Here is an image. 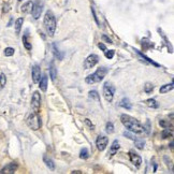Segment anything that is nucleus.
Listing matches in <instances>:
<instances>
[{
    "mask_svg": "<svg viewBox=\"0 0 174 174\" xmlns=\"http://www.w3.org/2000/svg\"><path fill=\"white\" fill-rule=\"evenodd\" d=\"M41 77V69L39 66H33L32 68V80L35 83H38Z\"/></svg>",
    "mask_w": 174,
    "mask_h": 174,
    "instance_id": "obj_12",
    "label": "nucleus"
},
{
    "mask_svg": "<svg viewBox=\"0 0 174 174\" xmlns=\"http://www.w3.org/2000/svg\"><path fill=\"white\" fill-rule=\"evenodd\" d=\"M98 61H99V57L95 54H91L86 58L85 62H84V67H85V69H90V68L95 67L98 64Z\"/></svg>",
    "mask_w": 174,
    "mask_h": 174,
    "instance_id": "obj_9",
    "label": "nucleus"
},
{
    "mask_svg": "<svg viewBox=\"0 0 174 174\" xmlns=\"http://www.w3.org/2000/svg\"><path fill=\"white\" fill-rule=\"evenodd\" d=\"M39 86H40V89L42 91H46L47 89V76L45 75H42L40 77V80H39Z\"/></svg>",
    "mask_w": 174,
    "mask_h": 174,
    "instance_id": "obj_13",
    "label": "nucleus"
},
{
    "mask_svg": "<svg viewBox=\"0 0 174 174\" xmlns=\"http://www.w3.org/2000/svg\"><path fill=\"white\" fill-rule=\"evenodd\" d=\"M18 1H22V0H18Z\"/></svg>",
    "mask_w": 174,
    "mask_h": 174,
    "instance_id": "obj_39",
    "label": "nucleus"
},
{
    "mask_svg": "<svg viewBox=\"0 0 174 174\" xmlns=\"http://www.w3.org/2000/svg\"><path fill=\"white\" fill-rule=\"evenodd\" d=\"M153 90H154V85H153V84L146 83V84L144 85V91H145L146 94H151Z\"/></svg>",
    "mask_w": 174,
    "mask_h": 174,
    "instance_id": "obj_27",
    "label": "nucleus"
},
{
    "mask_svg": "<svg viewBox=\"0 0 174 174\" xmlns=\"http://www.w3.org/2000/svg\"><path fill=\"white\" fill-rule=\"evenodd\" d=\"M44 27L50 37H53L56 31V18L51 11H47L44 16Z\"/></svg>",
    "mask_w": 174,
    "mask_h": 174,
    "instance_id": "obj_2",
    "label": "nucleus"
},
{
    "mask_svg": "<svg viewBox=\"0 0 174 174\" xmlns=\"http://www.w3.org/2000/svg\"><path fill=\"white\" fill-rule=\"evenodd\" d=\"M120 120H122L123 125H124L129 131L133 132V133L141 134L145 131L144 126H142L141 124H140L139 120L135 119V118H133V117H131L130 115L123 114L122 116H120Z\"/></svg>",
    "mask_w": 174,
    "mask_h": 174,
    "instance_id": "obj_1",
    "label": "nucleus"
},
{
    "mask_svg": "<svg viewBox=\"0 0 174 174\" xmlns=\"http://www.w3.org/2000/svg\"><path fill=\"white\" fill-rule=\"evenodd\" d=\"M134 51H137V53H138V54H139V55H140V56H141L142 58H144V59H145V60H146V61H148V62H149V64H152V65H154V66L158 67V64H156V62H155V61H153V60H152V59H149V58H148V57H146V56H145V55H144V54H142V53H141V52H139V51H138V50H134Z\"/></svg>",
    "mask_w": 174,
    "mask_h": 174,
    "instance_id": "obj_26",
    "label": "nucleus"
},
{
    "mask_svg": "<svg viewBox=\"0 0 174 174\" xmlns=\"http://www.w3.org/2000/svg\"><path fill=\"white\" fill-rule=\"evenodd\" d=\"M114 93H115V87L110 84L109 82L103 85V96H104L105 100L111 102L113 100V97H114Z\"/></svg>",
    "mask_w": 174,
    "mask_h": 174,
    "instance_id": "obj_5",
    "label": "nucleus"
},
{
    "mask_svg": "<svg viewBox=\"0 0 174 174\" xmlns=\"http://www.w3.org/2000/svg\"><path fill=\"white\" fill-rule=\"evenodd\" d=\"M108 143H109L108 137H105V135H103V134H100L96 140L97 148H98L100 152L104 151V149L106 148V146H108Z\"/></svg>",
    "mask_w": 174,
    "mask_h": 174,
    "instance_id": "obj_7",
    "label": "nucleus"
},
{
    "mask_svg": "<svg viewBox=\"0 0 174 174\" xmlns=\"http://www.w3.org/2000/svg\"><path fill=\"white\" fill-rule=\"evenodd\" d=\"M129 157H130V160H131V162L133 163L135 167H140V166H141L142 158L138 154L133 153V152H130V153H129Z\"/></svg>",
    "mask_w": 174,
    "mask_h": 174,
    "instance_id": "obj_11",
    "label": "nucleus"
},
{
    "mask_svg": "<svg viewBox=\"0 0 174 174\" xmlns=\"http://www.w3.org/2000/svg\"><path fill=\"white\" fill-rule=\"evenodd\" d=\"M146 104L149 108H153V109L158 108V103H157V101L155 99H148V100H146Z\"/></svg>",
    "mask_w": 174,
    "mask_h": 174,
    "instance_id": "obj_25",
    "label": "nucleus"
},
{
    "mask_svg": "<svg viewBox=\"0 0 174 174\" xmlns=\"http://www.w3.org/2000/svg\"><path fill=\"white\" fill-rule=\"evenodd\" d=\"M6 83H7L6 75H4L3 73H1V74H0V85H1V87H4Z\"/></svg>",
    "mask_w": 174,
    "mask_h": 174,
    "instance_id": "obj_34",
    "label": "nucleus"
},
{
    "mask_svg": "<svg viewBox=\"0 0 174 174\" xmlns=\"http://www.w3.org/2000/svg\"><path fill=\"white\" fill-rule=\"evenodd\" d=\"M102 39H103L104 41H106V42H109V43H113L112 40H111V39H109L108 37H106V36H102Z\"/></svg>",
    "mask_w": 174,
    "mask_h": 174,
    "instance_id": "obj_38",
    "label": "nucleus"
},
{
    "mask_svg": "<svg viewBox=\"0 0 174 174\" xmlns=\"http://www.w3.org/2000/svg\"><path fill=\"white\" fill-rule=\"evenodd\" d=\"M159 124H160L161 127H163V128H168L169 127V124L167 122H164V120H160V122H159Z\"/></svg>",
    "mask_w": 174,
    "mask_h": 174,
    "instance_id": "obj_36",
    "label": "nucleus"
},
{
    "mask_svg": "<svg viewBox=\"0 0 174 174\" xmlns=\"http://www.w3.org/2000/svg\"><path fill=\"white\" fill-rule=\"evenodd\" d=\"M17 163L16 162H11L9 164H7L6 167H4L3 169H2L1 171H0V173H3V174H13L15 173V171L17 170Z\"/></svg>",
    "mask_w": 174,
    "mask_h": 174,
    "instance_id": "obj_10",
    "label": "nucleus"
},
{
    "mask_svg": "<svg viewBox=\"0 0 174 174\" xmlns=\"http://www.w3.org/2000/svg\"><path fill=\"white\" fill-rule=\"evenodd\" d=\"M42 10H43V2L42 0H37V2H36L35 4H33L32 7V16L35 19H38L40 17L41 13H42Z\"/></svg>",
    "mask_w": 174,
    "mask_h": 174,
    "instance_id": "obj_8",
    "label": "nucleus"
},
{
    "mask_svg": "<svg viewBox=\"0 0 174 174\" xmlns=\"http://www.w3.org/2000/svg\"><path fill=\"white\" fill-rule=\"evenodd\" d=\"M133 141L135 143V147H137V148H139V149H143L144 148L145 141L143 139H137V138H135Z\"/></svg>",
    "mask_w": 174,
    "mask_h": 174,
    "instance_id": "obj_21",
    "label": "nucleus"
},
{
    "mask_svg": "<svg viewBox=\"0 0 174 174\" xmlns=\"http://www.w3.org/2000/svg\"><path fill=\"white\" fill-rule=\"evenodd\" d=\"M31 108L35 113H39L41 108V96L38 91H35L31 98Z\"/></svg>",
    "mask_w": 174,
    "mask_h": 174,
    "instance_id": "obj_6",
    "label": "nucleus"
},
{
    "mask_svg": "<svg viewBox=\"0 0 174 174\" xmlns=\"http://www.w3.org/2000/svg\"><path fill=\"white\" fill-rule=\"evenodd\" d=\"M170 137H172V131L169 130V127H168L162 131V139H168V138H170Z\"/></svg>",
    "mask_w": 174,
    "mask_h": 174,
    "instance_id": "obj_28",
    "label": "nucleus"
},
{
    "mask_svg": "<svg viewBox=\"0 0 174 174\" xmlns=\"http://www.w3.org/2000/svg\"><path fill=\"white\" fill-rule=\"evenodd\" d=\"M23 23H24V19L23 18H18V19H16V22H15V32H16V35H18L19 32H21V29H22V25H23Z\"/></svg>",
    "mask_w": 174,
    "mask_h": 174,
    "instance_id": "obj_20",
    "label": "nucleus"
},
{
    "mask_svg": "<svg viewBox=\"0 0 174 174\" xmlns=\"http://www.w3.org/2000/svg\"><path fill=\"white\" fill-rule=\"evenodd\" d=\"M173 89V83H170V84H166V85H162L160 87V94H166V93H169L170 90H172Z\"/></svg>",
    "mask_w": 174,
    "mask_h": 174,
    "instance_id": "obj_19",
    "label": "nucleus"
},
{
    "mask_svg": "<svg viewBox=\"0 0 174 174\" xmlns=\"http://www.w3.org/2000/svg\"><path fill=\"white\" fill-rule=\"evenodd\" d=\"M80 157H81L82 159H87L89 157V154H88V149L87 148H83L81 151V154H80Z\"/></svg>",
    "mask_w": 174,
    "mask_h": 174,
    "instance_id": "obj_30",
    "label": "nucleus"
},
{
    "mask_svg": "<svg viewBox=\"0 0 174 174\" xmlns=\"http://www.w3.org/2000/svg\"><path fill=\"white\" fill-rule=\"evenodd\" d=\"M32 7H33V2L32 1H27L26 3L23 4V7H22V12L25 13V14L30 13V12L32 11Z\"/></svg>",
    "mask_w": 174,
    "mask_h": 174,
    "instance_id": "obj_14",
    "label": "nucleus"
},
{
    "mask_svg": "<svg viewBox=\"0 0 174 174\" xmlns=\"http://www.w3.org/2000/svg\"><path fill=\"white\" fill-rule=\"evenodd\" d=\"M119 149V142L117 140H115L114 142L111 145V148H110V155L111 156H114V155L117 153V151Z\"/></svg>",
    "mask_w": 174,
    "mask_h": 174,
    "instance_id": "obj_15",
    "label": "nucleus"
},
{
    "mask_svg": "<svg viewBox=\"0 0 174 174\" xmlns=\"http://www.w3.org/2000/svg\"><path fill=\"white\" fill-rule=\"evenodd\" d=\"M98 46L100 47L101 50L103 51V52H105V51H106V47H105V45L103 44V43H99V44H98Z\"/></svg>",
    "mask_w": 174,
    "mask_h": 174,
    "instance_id": "obj_37",
    "label": "nucleus"
},
{
    "mask_svg": "<svg viewBox=\"0 0 174 174\" xmlns=\"http://www.w3.org/2000/svg\"><path fill=\"white\" fill-rule=\"evenodd\" d=\"M104 53H105V57L108 58V59H112L113 56H114V54H115V52L113 50H110V51L106 50Z\"/></svg>",
    "mask_w": 174,
    "mask_h": 174,
    "instance_id": "obj_32",
    "label": "nucleus"
},
{
    "mask_svg": "<svg viewBox=\"0 0 174 174\" xmlns=\"http://www.w3.org/2000/svg\"><path fill=\"white\" fill-rule=\"evenodd\" d=\"M89 97H90L91 99H95V100H97V101H100V97H99L98 93H97L96 90L89 91Z\"/></svg>",
    "mask_w": 174,
    "mask_h": 174,
    "instance_id": "obj_29",
    "label": "nucleus"
},
{
    "mask_svg": "<svg viewBox=\"0 0 174 174\" xmlns=\"http://www.w3.org/2000/svg\"><path fill=\"white\" fill-rule=\"evenodd\" d=\"M50 74H51V79H52V81H55V80H56V76H57V70H56V68L54 67V64H51Z\"/></svg>",
    "mask_w": 174,
    "mask_h": 174,
    "instance_id": "obj_22",
    "label": "nucleus"
},
{
    "mask_svg": "<svg viewBox=\"0 0 174 174\" xmlns=\"http://www.w3.org/2000/svg\"><path fill=\"white\" fill-rule=\"evenodd\" d=\"M109 72V70L106 69L105 67H100L98 70L95 72V73L90 74V75H88L86 77V83L88 84H95V83H99V82H101L103 79H104V76L106 75V73Z\"/></svg>",
    "mask_w": 174,
    "mask_h": 174,
    "instance_id": "obj_3",
    "label": "nucleus"
},
{
    "mask_svg": "<svg viewBox=\"0 0 174 174\" xmlns=\"http://www.w3.org/2000/svg\"><path fill=\"white\" fill-rule=\"evenodd\" d=\"M27 125L31 128L32 130H38L39 128H41V118L39 117L38 113L33 112L32 114H30L27 118Z\"/></svg>",
    "mask_w": 174,
    "mask_h": 174,
    "instance_id": "obj_4",
    "label": "nucleus"
},
{
    "mask_svg": "<svg viewBox=\"0 0 174 174\" xmlns=\"http://www.w3.org/2000/svg\"><path fill=\"white\" fill-rule=\"evenodd\" d=\"M53 53H54V56L57 58V59L61 60L64 59V53H60V51L58 50L56 44H53Z\"/></svg>",
    "mask_w": 174,
    "mask_h": 174,
    "instance_id": "obj_17",
    "label": "nucleus"
},
{
    "mask_svg": "<svg viewBox=\"0 0 174 174\" xmlns=\"http://www.w3.org/2000/svg\"><path fill=\"white\" fill-rule=\"evenodd\" d=\"M14 54V48H12V47H7L6 50H4V55L6 56H12V55Z\"/></svg>",
    "mask_w": 174,
    "mask_h": 174,
    "instance_id": "obj_33",
    "label": "nucleus"
},
{
    "mask_svg": "<svg viewBox=\"0 0 174 174\" xmlns=\"http://www.w3.org/2000/svg\"><path fill=\"white\" fill-rule=\"evenodd\" d=\"M124 135L126 138H128V139H130V140H134L135 139V137H133V135H132L131 133H129V132H125Z\"/></svg>",
    "mask_w": 174,
    "mask_h": 174,
    "instance_id": "obj_35",
    "label": "nucleus"
},
{
    "mask_svg": "<svg viewBox=\"0 0 174 174\" xmlns=\"http://www.w3.org/2000/svg\"><path fill=\"white\" fill-rule=\"evenodd\" d=\"M43 159H44V162L47 166V168L50 169V170L54 171L55 170V163H54V161H53L51 158H47L46 156H44V158H43Z\"/></svg>",
    "mask_w": 174,
    "mask_h": 174,
    "instance_id": "obj_18",
    "label": "nucleus"
},
{
    "mask_svg": "<svg viewBox=\"0 0 174 174\" xmlns=\"http://www.w3.org/2000/svg\"><path fill=\"white\" fill-rule=\"evenodd\" d=\"M119 105L122 106V108L126 109V110H131V102H130V100L128 98H124L122 101H120Z\"/></svg>",
    "mask_w": 174,
    "mask_h": 174,
    "instance_id": "obj_16",
    "label": "nucleus"
},
{
    "mask_svg": "<svg viewBox=\"0 0 174 174\" xmlns=\"http://www.w3.org/2000/svg\"><path fill=\"white\" fill-rule=\"evenodd\" d=\"M106 132H109V133H112L113 131H114V126L111 122H109L108 124H106Z\"/></svg>",
    "mask_w": 174,
    "mask_h": 174,
    "instance_id": "obj_31",
    "label": "nucleus"
},
{
    "mask_svg": "<svg viewBox=\"0 0 174 174\" xmlns=\"http://www.w3.org/2000/svg\"><path fill=\"white\" fill-rule=\"evenodd\" d=\"M23 43H24V46L26 47V50H28V51L31 50V44L29 43V41H28L27 31H26V35H24V37H23Z\"/></svg>",
    "mask_w": 174,
    "mask_h": 174,
    "instance_id": "obj_24",
    "label": "nucleus"
},
{
    "mask_svg": "<svg viewBox=\"0 0 174 174\" xmlns=\"http://www.w3.org/2000/svg\"><path fill=\"white\" fill-rule=\"evenodd\" d=\"M142 46H143V50H148L153 46V43L148 40V39H142Z\"/></svg>",
    "mask_w": 174,
    "mask_h": 174,
    "instance_id": "obj_23",
    "label": "nucleus"
}]
</instances>
